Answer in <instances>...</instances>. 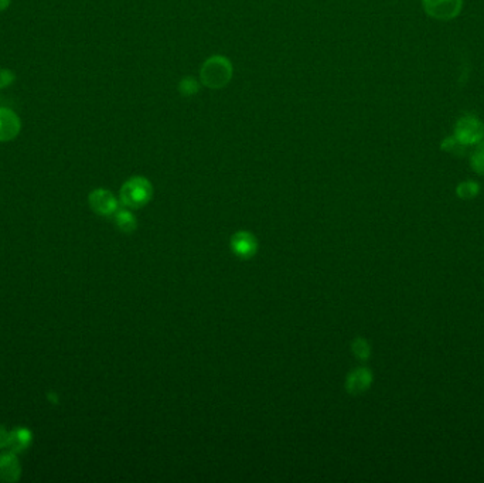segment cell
Masks as SVG:
<instances>
[{"label":"cell","mask_w":484,"mask_h":483,"mask_svg":"<svg viewBox=\"0 0 484 483\" xmlns=\"http://www.w3.org/2000/svg\"><path fill=\"white\" fill-rule=\"evenodd\" d=\"M233 74V63L225 56H211L201 65L200 82L210 89H221L231 82Z\"/></svg>","instance_id":"obj_1"},{"label":"cell","mask_w":484,"mask_h":483,"mask_svg":"<svg viewBox=\"0 0 484 483\" xmlns=\"http://www.w3.org/2000/svg\"><path fill=\"white\" fill-rule=\"evenodd\" d=\"M153 194L152 183L143 176H133L124 183L119 199L128 209H141L149 203Z\"/></svg>","instance_id":"obj_2"},{"label":"cell","mask_w":484,"mask_h":483,"mask_svg":"<svg viewBox=\"0 0 484 483\" xmlns=\"http://www.w3.org/2000/svg\"><path fill=\"white\" fill-rule=\"evenodd\" d=\"M453 136L465 146L480 145L484 141V124L474 115H463L454 124Z\"/></svg>","instance_id":"obj_3"},{"label":"cell","mask_w":484,"mask_h":483,"mask_svg":"<svg viewBox=\"0 0 484 483\" xmlns=\"http://www.w3.org/2000/svg\"><path fill=\"white\" fill-rule=\"evenodd\" d=\"M424 9L428 16L449 21L456 19L463 9V0H422Z\"/></svg>","instance_id":"obj_4"},{"label":"cell","mask_w":484,"mask_h":483,"mask_svg":"<svg viewBox=\"0 0 484 483\" xmlns=\"http://www.w3.org/2000/svg\"><path fill=\"white\" fill-rule=\"evenodd\" d=\"M89 207L95 214L109 217L118 210V200L106 189H95L88 196Z\"/></svg>","instance_id":"obj_5"},{"label":"cell","mask_w":484,"mask_h":483,"mask_svg":"<svg viewBox=\"0 0 484 483\" xmlns=\"http://www.w3.org/2000/svg\"><path fill=\"white\" fill-rule=\"evenodd\" d=\"M21 121L10 108H0V142H10L19 136Z\"/></svg>","instance_id":"obj_6"},{"label":"cell","mask_w":484,"mask_h":483,"mask_svg":"<svg viewBox=\"0 0 484 483\" xmlns=\"http://www.w3.org/2000/svg\"><path fill=\"white\" fill-rule=\"evenodd\" d=\"M373 380V373L365 367H360V369H354L349 373L347 379H345V390L353 396L362 394L371 387Z\"/></svg>","instance_id":"obj_7"},{"label":"cell","mask_w":484,"mask_h":483,"mask_svg":"<svg viewBox=\"0 0 484 483\" xmlns=\"http://www.w3.org/2000/svg\"><path fill=\"white\" fill-rule=\"evenodd\" d=\"M231 249L240 258H251L257 254L258 241L255 236L248 232H238L231 238Z\"/></svg>","instance_id":"obj_8"},{"label":"cell","mask_w":484,"mask_h":483,"mask_svg":"<svg viewBox=\"0 0 484 483\" xmlns=\"http://www.w3.org/2000/svg\"><path fill=\"white\" fill-rule=\"evenodd\" d=\"M21 476V467L14 452L0 453V482L13 483Z\"/></svg>","instance_id":"obj_9"},{"label":"cell","mask_w":484,"mask_h":483,"mask_svg":"<svg viewBox=\"0 0 484 483\" xmlns=\"http://www.w3.org/2000/svg\"><path fill=\"white\" fill-rule=\"evenodd\" d=\"M33 440V435L30 432V429L27 428H14L10 431V438H9V445L8 448L14 452V453H20L25 452Z\"/></svg>","instance_id":"obj_10"},{"label":"cell","mask_w":484,"mask_h":483,"mask_svg":"<svg viewBox=\"0 0 484 483\" xmlns=\"http://www.w3.org/2000/svg\"><path fill=\"white\" fill-rule=\"evenodd\" d=\"M113 218H115V224H117V227L125 234L133 233L137 227L136 217L133 216V213L128 209V207L126 209H118L117 212H115Z\"/></svg>","instance_id":"obj_11"},{"label":"cell","mask_w":484,"mask_h":483,"mask_svg":"<svg viewBox=\"0 0 484 483\" xmlns=\"http://www.w3.org/2000/svg\"><path fill=\"white\" fill-rule=\"evenodd\" d=\"M480 193V186L479 183L474 180H466L459 183L456 188V194L459 199L462 200H472L474 197H477Z\"/></svg>","instance_id":"obj_12"},{"label":"cell","mask_w":484,"mask_h":483,"mask_svg":"<svg viewBox=\"0 0 484 483\" xmlns=\"http://www.w3.org/2000/svg\"><path fill=\"white\" fill-rule=\"evenodd\" d=\"M178 93L181 97H193L200 93L201 82L194 77H184L178 82Z\"/></svg>","instance_id":"obj_13"},{"label":"cell","mask_w":484,"mask_h":483,"mask_svg":"<svg viewBox=\"0 0 484 483\" xmlns=\"http://www.w3.org/2000/svg\"><path fill=\"white\" fill-rule=\"evenodd\" d=\"M441 149L449 155H453V156H457V157H462L466 155V149L468 146H465L463 144H460L454 136H448L445 137V139L442 141L441 144Z\"/></svg>","instance_id":"obj_14"},{"label":"cell","mask_w":484,"mask_h":483,"mask_svg":"<svg viewBox=\"0 0 484 483\" xmlns=\"http://www.w3.org/2000/svg\"><path fill=\"white\" fill-rule=\"evenodd\" d=\"M352 350H353V355L358 359V360H368V357H370L371 355V348H370V343H368L365 339L362 337H357L353 344H352Z\"/></svg>","instance_id":"obj_15"},{"label":"cell","mask_w":484,"mask_h":483,"mask_svg":"<svg viewBox=\"0 0 484 483\" xmlns=\"http://www.w3.org/2000/svg\"><path fill=\"white\" fill-rule=\"evenodd\" d=\"M470 166L477 175L484 176V144H480L479 148L473 152L470 157Z\"/></svg>","instance_id":"obj_16"},{"label":"cell","mask_w":484,"mask_h":483,"mask_svg":"<svg viewBox=\"0 0 484 483\" xmlns=\"http://www.w3.org/2000/svg\"><path fill=\"white\" fill-rule=\"evenodd\" d=\"M14 73L8 70V68H0V89L8 88L14 82Z\"/></svg>","instance_id":"obj_17"},{"label":"cell","mask_w":484,"mask_h":483,"mask_svg":"<svg viewBox=\"0 0 484 483\" xmlns=\"http://www.w3.org/2000/svg\"><path fill=\"white\" fill-rule=\"evenodd\" d=\"M9 438H10V432L5 427H0V449L8 448Z\"/></svg>","instance_id":"obj_18"},{"label":"cell","mask_w":484,"mask_h":483,"mask_svg":"<svg viewBox=\"0 0 484 483\" xmlns=\"http://www.w3.org/2000/svg\"><path fill=\"white\" fill-rule=\"evenodd\" d=\"M12 0H0V12H5L10 6Z\"/></svg>","instance_id":"obj_19"}]
</instances>
